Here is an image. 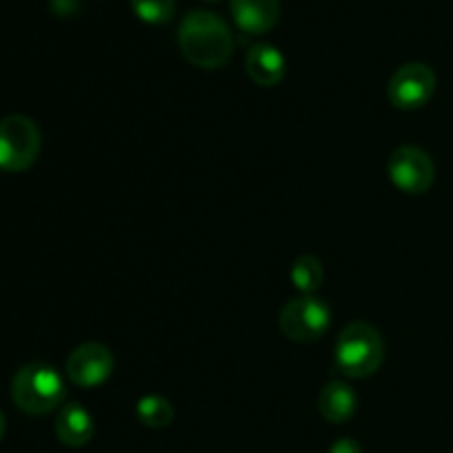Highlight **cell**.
Instances as JSON below:
<instances>
[{
    "label": "cell",
    "mask_w": 453,
    "mask_h": 453,
    "mask_svg": "<svg viewBox=\"0 0 453 453\" xmlns=\"http://www.w3.org/2000/svg\"><path fill=\"white\" fill-rule=\"evenodd\" d=\"M358 396L343 380H332L319 394V411L332 425H345L357 414Z\"/></svg>",
    "instance_id": "cell-12"
},
{
    "label": "cell",
    "mask_w": 453,
    "mask_h": 453,
    "mask_svg": "<svg viewBox=\"0 0 453 453\" xmlns=\"http://www.w3.org/2000/svg\"><path fill=\"white\" fill-rule=\"evenodd\" d=\"M4 432H7V420H4V414L0 411V442H3Z\"/></svg>",
    "instance_id": "cell-18"
},
{
    "label": "cell",
    "mask_w": 453,
    "mask_h": 453,
    "mask_svg": "<svg viewBox=\"0 0 453 453\" xmlns=\"http://www.w3.org/2000/svg\"><path fill=\"white\" fill-rule=\"evenodd\" d=\"M436 73L425 62H407L398 66L388 84V97L398 111L423 109L436 93Z\"/></svg>",
    "instance_id": "cell-6"
},
{
    "label": "cell",
    "mask_w": 453,
    "mask_h": 453,
    "mask_svg": "<svg viewBox=\"0 0 453 453\" xmlns=\"http://www.w3.org/2000/svg\"><path fill=\"white\" fill-rule=\"evenodd\" d=\"M93 434H96L93 416L80 403L62 405L60 414L56 418V436L62 445L71 447V449H80V447L91 441Z\"/></svg>",
    "instance_id": "cell-11"
},
{
    "label": "cell",
    "mask_w": 453,
    "mask_h": 453,
    "mask_svg": "<svg viewBox=\"0 0 453 453\" xmlns=\"http://www.w3.org/2000/svg\"><path fill=\"white\" fill-rule=\"evenodd\" d=\"M177 40L186 60L199 69H219L234 51L228 22L208 9H193L186 13L177 29Z\"/></svg>",
    "instance_id": "cell-1"
},
{
    "label": "cell",
    "mask_w": 453,
    "mask_h": 453,
    "mask_svg": "<svg viewBox=\"0 0 453 453\" xmlns=\"http://www.w3.org/2000/svg\"><path fill=\"white\" fill-rule=\"evenodd\" d=\"M385 361L380 332L367 321H352L341 330L334 345V365L348 379H370Z\"/></svg>",
    "instance_id": "cell-2"
},
{
    "label": "cell",
    "mask_w": 453,
    "mask_h": 453,
    "mask_svg": "<svg viewBox=\"0 0 453 453\" xmlns=\"http://www.w3.org/2000/svg\"><path fill=\"white\" fill-rule=\"evenodd\" d=\"M12 398L20 411L29 416H44L65 403V379L47 363H29L16 372L12 380Z\"/></svg>",
    "instance_id": "cell-3"
},
{
    "label": "cell",
    "mask_w": 453,
    "mask_h": 453,
    "mask_svg": "<svg viewBox=\"0 0 453 453\" xmlns=\"http://www.w3.org/2000/svg\"><path fill=\"white\" fill-rule=\"evenodd\" d=\"M133 12L149 25H164L175 13V0H131Z\"/></svg>",
    "instance_id": "cell-15"
},
{
    "label": "cell",
    "mask_w": 453,
    "mask_h": 453,
    "mask_svg": "<svg viewBox=\"0 0 453 453\" xmlns=\"http://www.w3.org/2000/svg\"><path fill=\"white\" fill-rule=\"evenodd\" d=\"M330 323V305L314 295L295 296L279 312V330L295 343H314L323 339Z\"/></svg>",
    "instance_id": "cell-5"
},
{
    "label": "cell",
    "mask_w": 453,
    "mask_h": 453,
    "mask_svg": "<svg viewBox=\"0 0 453 453\" xmlns=\"http://www.w3.org/2000/svg\"><path fill=\"white\" fill-rule=\"evenodd\" d=\"M51 7L58 13H71L78 7V0H51Z\"/></svg>",
    "instance_id": "cell-17"
},
{
    "label": "cell",
    "mask_w": 453,
    "mask_h": 453,
    "mask_svg": "<svg viewBox=\"0 0 453 453\" xmlns=\"http://www.w3.org/2000/svg\"><path fill=\"white\" fill-rule=\"evenodd\" d=\"M246 73L259 87H274L286 75V56L270 42L252 44L246 56Z\"/></svg>",
    "instance_id": "cell-10"
},
{
    "label": "cell",
    "mask_w": 453,
    "mask_h": 453,
    "mask_svg": "<svg viewBox=\"0 0 453 453\" xmlns=\"http://www.w3.org/2000/svg\"><path fill=\"white\" fill-rule=\"evenodd\" d=\"M42 135L38 124L27 115H7L0 119V168L7 173H22L40 155Z\"/></svg>",
    "instance_id": "cell-4"
},
{
    "label": "cell",
    "mask_w": 453,
    "mask_h": 453,
    "mask_svg": "<svg viewBox=\"0 0 453 453\" xmlns=\"http://www.w3.org/2000/svg\"><path fill=\"white\" fill-rule=\"evenodd\" d=\"M137 420H140L144 427L150 429H164L175 420V410H173L171 401L159 394H146L137 401L135 405Z\"/></svg>",
    "instance_id": "cell-13"
},
{
    "label": "cell",
    "mask_w": 453,
    "mask_h": 453,
    "mask_svg": "<svg viewBox=\"0 0 453 453\" xmlns=\"http://www.w3.org/2000/svg\"><path fill=\"white\" fill-rule=\"evenodd\" d=\"M230 12L239 29L259 35L277 25L281 4L279 0H230Z\"/></svg>",
    "instance_id": "cell-9"
},
{
    "label": "cell",
    "mask_w": 453,
    "mask_h": 453,
    "mask_svg": "<svg viewBox=\"0 0 453 453\" xmlns=\"http://www.w3.org/2000/svg\"><path fill=\"white\" fill-rule=\"evenodd\" d=\"M388 175L401 193L425 195L436 180V166L427 150L407 144L389 155Z\"/></svg>",
    "instance_id": "cell-7"
},
{
    "label": "cell",
    "mask_w": 453,
    "mask_h": 453,
    "mask_svg": "<svg viewBox=\"0 0 453 453\" xmlns=\"http://www.w3.org/2000/svg\"><path fill=\"white\" fill-rule=\"evenodd\" d=\"M327 453H363V449L354 438H339V441L332 442Z\"/></svg>",
    "instance_id": "cell-16"
},
{
    "label": "cell",
    "mask_w": 453,
    "mask_h": 453,
    "mask_svg": "<svg viewBox=\"0 0 453 453\" xmlns=\"http://www.w3.org/2000/svg\"><path fill=\"white\" fill-rule=\"evenodd\" d=\"M115 370V358L106 345L88 341L78 345L66 358V376L82 389H96L111 379Z\"/></svg>",
    "instance_id": "cell-8"
},
{
    "label": "cell",
    "mask_w": 453,
    "mask_h": 453,
    "mask_svg": "<svg viewBox=\"0 0 453 453\" xmlns=\"http://www.w3.org/2000/svg\"><path fill=\"white\" fill-rule=\"evenodd\" d=\"M290 281L301 295H314L323 283V265L317 257L301 255L290 268Z\"/></svg>",
    "instance_id": "cell-14"
},
{
    "label": "cell",
    "mask_w": 453,
    "mask_h": 453,
    "mask_svg": "<svg viewBox=\"0 0 453 453\" xmlns=\"http://www.w3.org/2000/svg\"><path fill=\"white\" fill-rule=\"evenodd\" d=\"M212 3H215V0H212Z\"/></svg>",
    "instance_id": "cell-19"
}]
</instances>
